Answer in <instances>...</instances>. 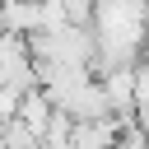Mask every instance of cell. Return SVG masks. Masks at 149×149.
Masks as SVG:
<instances>
[{
	"mask_svg": "<svg viewBox=\"0 0 149 149\" xmlns=\"http://www.w3.org/2000/svg\"><path fill=\"white\" fill-rule=\"evenodd\" d=\"M88 33H93L98 70L140 65L149 42V0H93Z\"/></svg>",
	"mask_w": 149,
	"mask_h": 149,
	"instance_id": "cell-1",
	"label": "cell"
}]
</instances>
